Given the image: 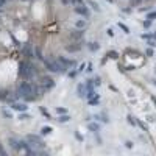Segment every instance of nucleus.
<instances>
[{"instance_id":"obj_48","label":"nucleus","mask_w":156,"mask_h":156,"mask_svg":"<svg viewBox=\"0 0 156 156\" xmlns=\"http://www.w3.org/2000/svg\"><path fill=\"white\" fill-rule=\"evenodd\" d=\"M155 73H156V66H155Z\"/></svg>"},{"instance_id":"obj_36","label":"nucleus","mask_w":156,"mask_h":156,"mask_svg":"<svg viewBox=\"0 0 156 156\" xmlns=\"http://www.w3.org/2000/svg\"><path fill=\"white\" fill-rule=\"evenodd\" d=\"M140 3H144V0H131V5L130 6H138Z\"/></svg>"},{"instance_id":"obj_14","label":"nucleus","mask_w":156,"mask_h":156,"mask_svg":"<svg viewBox=\"0 0 156 156\" xmlns=\"http://www.w3.org/2000/svg\"><path fill=\"white\" fill-rule=\"evenodd\" d=\"M94 119H97V120H100V122H103V123H109V116H108V114H105V112L95 114V116H94Z\"/></svg>"},{"instance_id":"obj_50","label":"nucleus","mask_w":156,"mask_h":156,"mask_svg":"<svg viewBox=\"0 0 156 156\" xmlns=\"http://www.w3.org/2000/svg\"><path fill=\"white\" fill-rule=\"evenodd\" d=\"M8 2H11V0H8Z\"/></svg>"},{"instance_id":"obj_2","label":"nucleus","mask_w":156,"mask_h":156,"mask_svg":"<svg viewBox=\"0 0 156 156\" xmlns=\"http://www.w3.org/2000/svg\"><path fill=\"white\" fill-rule=\"evenodd\" d=\"M42 63H44V66L47 67V70H49L50 73H56V75H63V73H66L67 72V69L59 63L58 59H55V61H49V59H42Z\"/></svg>"},{"instance_id":"obj_41","label":"nucleus","mask_w":156,"mask_h":156,"mask_svg":"<svg viewBox=\"0 0 156 156\" xmlns=\"http://www.w3.org/2000/svg\"><path fill=\"white\" fill-rule=\"evenodd\" d=\"M147 44H148V47H156V41L155 39H148Z\"/></svg>"},{"instance_id":"obj_37","label":"nucleus","mask_w":156,"mask_h":156,"mask_svg":"<svg viewBox=\"0 0 156 156\" xmlns=\"http://www.w3.org/2000/svg\"><path fill=\"white\" fill-rule=\"evenodd\" d=\"M75 139H77L78 142H83V140H84V138H83V136H81V134H80L78 131H75Z\"/></svg>"},{"instance_id":"obj_13","label":"nucleus","mask_w":156,"mask_h":156,"mask_svg":"<svg viewBox=\"0 0 156 156\" xmlns=\"http://www.w3.org/2000/svg\"><path fill=\"white\" fill-rule=\"evenodd\" d=\"M86 5H89V8H92L95 13H101V8L100 5L95 2V0H86Z\"/></svg>"},{"instance_id":"obj_44","label":"nucleus","mask_w":156,"mask_h":156,"mask_svg":"<svg viewBox=\"0 0 156 156\" xmlns=\"http://www.w3.org/2000/svg\"><path fill=\"white\" fill-rule=\"evenodd\" d=\"M152 84H153V86H156V78H153V80H152Z\"/></svg>"},{"instance_id":"obj_23","label":"nucleus","mask_w":156,"mask_h":156,"mask_svg":"<svg viewBox=\"0 0 156 156\" xmlns=\"http://www.w3.org/2000/svg\"><path fill=\"white\" fill-rule=\"evenodd\" d=\"M92 84H94V87H98L100 84H101V78L98 77V75H95L92 78Z\"/></svg>"},{"instance_id":"obj_6","label":"nucleus","mask_w":156,"mask_h":156,"mask_svg":"<svg viewBox=\"0 0 156 156\" xmlns=\"http://www.w3.org/2000/svg\"><path fill=\"white\" fill-rule=\"evenodd\" d=\"M27 140H28V144H30V145L44 147L42 139H41V136H38V134H28V136H27Z\"/></svg>"},{"instance_id":"obj_1","label":"nucleus","mask_w":156,"mask_h":156,"mask_svg":"<svg viewBox=\"0 0 156 156\" xmlns=\"http://www.w3.org/2000/svg\"><path fill=\"white\" fill-rule=\"evenodd\" d=\"M17 75L20 80H28V81H33L38 75V69L35 66H31L28 61H19V69H17Z\"/></svg>"},{"instance_id":"obj_30","label":"nucleus","mask_w":156,"mask_h":156,"mask_svg":"<svg viewBox=\"0 0 156 156\" xmlns=\"http://www.w3.org/2000/svg\"><path fill=\"white\" fill-rule=\"evenodd\" d=\"M77 73H78V70L69 69V72H67V77H69V78H75V77H77Z\"/></svg>"},{"instance_id":"obj_28","label":"nucleus","mask_w":156,"mask_h":156,"mask_svg":"<svg viewBox=\"0 0 156 156\" xmlns=\"http://www.w3.org/2000/svg\"><path fill=\"white\" fill-rule=\"evenodd\" d=\"M100 103V97L98 95H95V97H92V98H89V105H98Z\"/></svg>"},{"instance_id":"obj_29","label":"nucleus","mask_w":156,"mask_h":156,"mask_svg":"<svg viewBox=\"0 0 156 156\" xmlns=\"http://www.w3.org/2000/svg\"><path fill=\"white\" fill-rule=\"evenodd\" d=\"M145 19H148V20H156V11H150V13H147V17Z\"/></svg>"},{"instance_id":"obj_42","label":"nucleus","mask_w":156,"mask_h":156,"mask_svg":"<svg viewBox=\"0 0 156 156\" xmlns=\"http://www.w3.org/2000/svg\"><path fill=\"white\" fill-rule=\"evenodd\" d=\"M92 70H94V66H92V64H87V69H86V72H89V73H91Z\"/></svg>"},{"instance_id":"obj_17","label":"nucleus","mask_w":156,"mask_h":156,"mask_svg":"<svg viewBox=\"0 0 156 156\" xmlns=\"http://www.w3.org/2000/svg\"><path fill=\"white\" fill-rule=\"evenodd\" d=\"M86 25H87V22H86V19L83 17V19H78L77 22H75V28H78V30H84Z\"/></svg>"},{"instance_id":"obj_38","label":"nucleus","mask_w":156,"mask_h":156,"mask_svg":"<svg viewBox=\"0 0 156 156\" xmlns=\"http://www.w3.org/2000/svg\"><path fill=\"white\" fill-rule=\"evenodd\" d=\"M125 147L126 148H133L134 147V142L133 140H125Z\"/></svg>"},{"instance_id":"obj_5","label":"nucleus","mask_w":156,"mask_h":156,"mask_svg":"<svg viewBox=\"0 0 156 156\" xmlns=\"http://www.w3.org/2000/svg\"><path fill=\"white\" fill-rule=\"evenodd\" d=\"M11 109L13 111H16V112H24V111H28V105H27V101L24 103V101H17V100H14L11 103Z\"/></svg>"},{"instance_id":"obj_46","label":"nucleus","mask_w":156,"mask_h":156,"mask_svg":"<svg viewBox=\"0 0 156 156\" xmlns=\"http://www.w3.org/2000/svg\"><path fill=\"white\" fill-rule=\"evenodd\" d=\"M106 2H108V3H114V0H106Z\"/></svg>"},{"instance_id":"obj_7","label":"nucleus","mask_w":156,"mask_h":156,"mask_svg":"<svg viewBox=\"0 0 156 156\" xmlns=\"http://www.w3.org/2000/svg\"><path fill=\"white\" fill-rule=\"evenodd\" d=\"M56 59L66 67V69H73V67L77 66V63H75L73 59H67V58H64V56H58Z\"/></svg>"},{"instance_id":"obj_34","label":"nucleus","mask_w":156,"mask_h":156,"mask_svg":"<svg viewBox=\"0 0 156 156\" xmlns=\"http://www.w3.org/2000/svg\"><path fill=\"white\" fill-rule=\"evenodd\" d=\"M35 52H36V58L42 61V59H44V56H42V53H41V49H38V47H36V49H35Z\"/></svg>"},{"instance_id":"obj_20","label":"nucleus","mask_w":156,"mask_h":156,"mask_svg":"<svg viewBox=\"0 0 156 156\" xmlns=\"http://www.w3.org/2000/svg\"><path fill=\"white\" fill-rule=\"evenodd\" d=\"M39 112H41V114H42V116H44V117H45L47 120H50V119H52V116H50V112H49V111H47V108H45V106H39Z\"/></svg>"},{"instance_id":"obj_32","label":"nucleus","mask_w":156,"mask_h":156,"mask_svg":"<svg viewBox=\"0 0 156 156\" xmlns=\"http://www.w3.org/2000/svg\"><path fill=\"white\" fill-rule=\"evenodd\" d=\"M145 55H147L148 58H152V56L155 55V50H153V47H148V49L145 50Z\"/></svg>"},{"instance_id":"obj_18","label":"nucleus","mask_w":156,"mask_h":156,"mask_svg":"<svg viewBox=\"0 0 156 156\" xmlns=\"http://www.w3.org/2000/svg\"><path fill=\"white\" fill-rule=\"evenodd\" d=\"M52 131H53V128L49 126V125H45V126L41 128V136H49V134H52Z\"/></svg>"},{"instance_id":"obj_39","label":"nucleus","mask_w":156,"mask_h":156,"mask_svg":"<svg viewBox=\"0 0 156 156\" xmlns=\"http://www.w3.org/2000/svg\"><path fill=\"white\" fill-rule=\"evenodd\" d=\"M106 35L109 38H114V30L112 28H106Z\"/></svg>"},{"instance_id":"obj_49","label":"nucleus","mask_w":156,"mask_h":156,"mask_svg":"<svg viewBox=\"0 0 156 156\" xmlns=\"http://www.w3.org/2000/svg\"><path fill=\"white\" fill-rule=\"evenodd\" d=\"M2 6H3V5H2V3H0V8H2Z\"/></svg>"},{"instance_id":"obj_8","label":"nucleus","mask_w":156,"mask_h":156,"mask_svg":"<svg viewBox=\"0 0 156 156\" xmlns=\"http://www.w3.org/2000/svg\"><path fill=\"white\" fill-rule=\"evenodd\" d=\"M83 36H84V31L83 30H78V28H75V30L70 33V39L73 41V42H81Z\"/></svg>"},{"instance_id":"obj_26","label":"nucleus","mask_w":156,"mask_h":156,"mask_svg":"<svg viewBox=\"0 0 156 156\" xmlns=\"http://www.w3.org/2000/svg\"><path fill=\"white\" fill-rule=\"evenodd\" d=\"M13 111V109H11ZM10 109H3L2 111V116L5 117V119H13V112H11Z\"/></svg>"},{"instance_id":"obj_40","label":"nucleus","mask_w":156,"mask_h":156,"mask_svg":"<svg viewBox=\"0 0 156 156\" xmlns=\"http://www.w3.org/2000/svg\"><path fill=\"white\" fill-rule=\"evenodd\" d=\"M86 66H87L86 63H81V64L78 66V69H77V70H78V72H83V70H84V67H86Z\"/></svg>"},{"instance_id":"obj_43","label":"nucleus","mask_w":156,"mask_h":156,"mask_svg":"<svg viewBox=\"0 0 156 156\" xmlns=\"http://www.w3.org/2000/svg\"><path fill=\"white\" fill-rule=\"evenodd\" d=\"M152 101H153V103H155V106H156V97H155V95L152 97Z\"/></svg>"},{"instance_id":"obj_25","label":"nucleus","mask_w":156,"mask_h":156,"mask_svg":"<svg viewBox=\"0 0 156 156\" xmlns=\"http://www.w3.org/2000/svg\"><path fill=\"white\" fill-rule=\"evenodd\" d=\"M138 126L140 128L142 131H148V125L145 123V122H142V120H138Z\"/></svg>"},{"instance_id":"obj_19","label":"nucleus","mask_w":156,"mask_h":156,"mask_svg":"<svg viewBox=\"0 0 156 156\" xmlns=\"http://www.w3.org/2000/svg\"><path fill=\"white\" fill-rule=\"evenodd\" d=\"M126 122H128V125H131V126H138V120L134 116H131V114L126 116Z\"/></svg>"},{"instance_id":"obj_12","label":"nucleus","mask_w":156,"mask_h":156,"mask_svg":"<svg viewBox=\"0 0 156 156\" xmlns=\"http://www.w3.org/2000/svg\"><path fill=\"white\" fill-rule=\"evenodd\" d=\"M70 114L69 112H66V114H58V117H56V122H59V123H67V122H70Z\"/></svg>"},{"instance_id":"obj_4","label":"nucleus","mask_w":156,"mask_h":156,"mask_svg":"<svg viewBox=\"0 0 156 156\" xmlns=\"http://www.w3.org/2000/svg\"><path fill=\"white\" fill-rule=\"evenodd\" d=\"M75 13L78 16H81V17H84V19H89V16H91V11H89V8L86 6V2L84 3H81V5H75Z\"/></svg>"},{"instance_id":"obj_15","label":"nucleus","mask_w":156,"mask_h":156,"mask_svg":"<svg viewBox=\"0 0 156 156\" xmlns=\"http://www.w3.org/2000/svg\"><path fill=\"white\" fill-rule=\"evenodd\" d=\"M86 45H87V50H89L91 53H95V52L100 50V44L98 42H87Z\"/></svg>"},{"instance_id":"obj_45","label":"nucleus","mask_w":156,"mask_h":156,"mask_svg":"<svg viewBox=\"0 0 156 156\" xmlns=\"http://www.w3.org/2000/svg\"><path fill=\"white\" fill-rule=\"evenodd\" d=\"M152 35H153V39L156 41V31H155V33H152Z\"/></svg>"},{"instance_id":"obj_3","label":"nucleus","mask_w":156,"mask_h":156,"mask_svg":"<svg viewBox=\"0 0 156 156\" xmlns=\"http://www.w3.org/2000/svg\"><path fill=\"white\" fill-rule=\"evenodd\" d=\"M55 86H56V81L52 77H47V75L41 77V94H45V92L52 91Z\"/></svg>"},{"instance_id":"obj_27","label":"nucleus","mask_w":156,"mask_h":156,"mask_svg":"<svg viewBox=\"0 0 156 156\" xmlns=\"http://www.w3.org/2000/svg\"><path fill=\"white\" fill-rule=\"evenodd\" d=\"M55 112H56V114H66V112H67V108H63V106H55Z\"/></svg>"},{"instance_id":"obj_9","label":"nucleus","mask_w":156,"mask_h":156,"mask_svg":"<svg viewBox=\"0 0 156 156\" xmlns=\"http://www.w3.org/2000/svg\"><path fill=\"white\" fill-rule=\"evenodd\" d=\"M86 94H87V86H86V83H80V84L77 86V97L84 98Z\"/></svg>"},{"instance_id":"obj_24","label":"nucleus","mask_w":156,"mask_h":156,"mask_svg":"<svg viewBox=\"0 0 156 156\" xmlns=\"http://www.w3.org/2000/svg\"><path fill=\"white\" fill-rule=\"evenodd\" d=\"M28 119H31V116H30V114H27V111L19 112V120H28Z\"/></svg>"},{"instance_id":"obj_11","label":"nucleus","mask_w":156,"mask_h":156,"mask_svg":"<svg viewBox=\"0 0 156 156\" xmlns=\"http://www.w3.org/2000/svg\"><path fill=\"white\" fill-rule=\"evenodd\" d=\"M66 50L69 52V53H77V52L81 50V42H73V44L66 45Z\"/></svg>"},{"instance_id":"obj_10","label":"nucleus","mask_w":156,"mask_h":156,"mask_svg":"<svg viewBox=\"0 0 156 156\" xmlns=\"http://www.w3.org/2000/svg\"><path fill=\"white\" fill-rule=\"evenodd\" d=\"M22 53H24V55L27 56V58H35V52H33V47H31V44H25L24 47H22Z\"/></svg>"},{"instance_id":"obj_22","label":"nucleus","mask_w":156,"mask_h":156,"mask_svg":"<svg viewBox=\"0 0 156 156\" xmlns=\"http://www.w3.org/2000/svg\"><path fill=\"white\" fill-rule=\"evenodd\" d=\"M106 56L108 58H111V59H119V53L116 50H111V52H108L106 53Z\"/></svg>"},{"instance_id":"obj_33","label":"nucleus","mask_w":156,"mask_h":156,"mask_svg":"<svg viewBox=\"0 0 156 156\" xmlns=\"http://www.w3.org/2000/svg\"><path fill=\"white\" fill-rule=\"evenodd\" d=\"M142 25H144V28H150V27H152V20H148V19L142 20Z\"/></svg>"},{"instance_id":"obj_16","label":"nucleus","mask_w":156,"mask_h":156,"mask_svg":"<svg viewBox=\"0 0 156 156\" xmlns=\"http://www.w3.org/2000/svg\"><path fill=\"white\" fill-rule=\"evenodd\" d=\"M87 130H89L91 133H98L100 131V125L97 123V122H89V123H87Z\"/></svg>"},{"instance_id":"obj_35","label":"nucleus","mask_w":156,"mask_h":156,"mask_svg":"<svg viewBox=\"0 0 156 156\" xmlns=\"http://www.w3.org/2000/svg\"><path fill=\"white\" fill-rule=\"evenodd\" d=\"M140 38L142 39H153V35H150V33H142V35H140Z\"/></svg>"},{"instance_id":"obj_31","label":"nucleus","mask_w":156,"mask_h":156,"mask_svg":"<svg viewBox=\"0 0 156 156\" xmlns=\"http://www.w3.org/2000/svg\"><path fill=\"white\" fill-rule=\"evenodd\" d=\"M61 2H63V5H72V6H75L77 5V0H61Z\"/></svg>"},{"instance_id":"obj_47","label":"nucleus","mask_w":156,"mask_h":156,"mask_svg":"<svg viewBox=\"0 0 156 156\" xmlns=\"http://www.w3.org/2000/svg\"><path fill=\"white\" fill-rule=\"evenodd\" d=\"M22 2H30V0H22Z\"/></svg>"},{"instance_id":"obj_21","label":"nucleus","mask_w":156,"mask_h":156,"mask_svg":"<svg viewBox=\"0 0 156 156\" xmlns=\"http://www.w3.org/2000/svg\"><path fill=\"white\" fill-rule=\"evenodd\" d=\"M117 27H119V28L125 33V35H130V33H131V31H130V28H128V27H126L123 22H117Z\"/></svg>"}]
</instances>
